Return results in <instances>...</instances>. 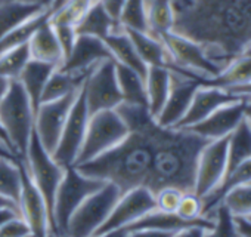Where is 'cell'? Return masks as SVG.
I'll return each instance as SVG.
<instances>
[{"instance_id":"cell-1","label":"cell","mask_w":251,"mask_h":237,"mask_svg":"<svg viewBox=\"0 0 251 237\" xmlns=\"http://www.w3.org/2000/svg\"><path fill=\"white\" fill-rule=\"evenodd\" d=\"M173 31L198 42L222 70L251 48V0H173Z\"/></svg>"},{"instance_id":"cell-2","label":"cell","mask_w":251,"mask_h":237,"mask_svg":"<svg viewBox=\"0 0 251 237\" xmlns=\"http://www.w3.org/2000/svg\"><path fill=\"white\" fill-rule=\"evenodd\" d=\"M160 129L161 126L151 120L130 131L112 150L75 168L87 177L117 185L121 193L135 187H147Z\"/></svg>"},{"instance_id":"cell-3","label":"cell","mask_w":251,"mask_h":237,"mask_svg":"<svg viewBox=\"0 0 251 237\" xmlns=\"http://www.w3.org/2000/svg\"><path fill=\"white\" fill-rule=\"evenodd\" d=\"M36 111L18 80H12L3 99L0 101V126L14 150L24 159L31 135L34 132Z\"/></svg>"},{"instance_id":"cell-4","label":"cell","mask_w":251,"mask_h":237,"mask_svg":"<svg viewBox=\"0 0 251 237\" xmlns=\"http://www.w3.org/2000/svg\"><path fill=\"white\" fill-rule=\"evenodd\" d=\"M127 135L129 129L115 110H105L92 114L89 117L84 141L74 166L84 165L105 154L117 147Z\"/></svg>"},{"instance_id":"cell-5","label":"cell","mask_w":251,"mask_h":237,"mask_svg":"<svg viewBox=\"0 0 251 237\" xmlns=\"http://www.w3.org/2000/svg\"><path fill=\"white\" fill-rule=\"evenodd\" d=\"M103 184L100 179L84 175L75 166L65 168L53 203V233L64 237L71 215L90 194L103 187Z\"/></svg>"},{"instance_id":"cell-6","label":"cell","mask_w":251,"mask_h":237,"mask_svg":"<svg viewBox=\"0 0 251 237\" xmlns=\"http://www.w3.org/2000/svg\"><path fill=\"white\" fill-rule=\"evenodd\" d=\"M120 194L117 185L105 182L75 209L67 224L64 237H92L106 221Z\"/></svg>"},{"instance_id":"cell-7","label":"cell","mask_w":251,"mask_h":237,"mask_svg":"<svg viewBox=\"0 0 251 237\" xmlns=\"http://www.w3.org/2000/svg\"><path fill=\"white\" fill-rule=\"evenodd\" d=\"M24 163L27 168V172L43 196L49 215H50V222H52V233H53V203H55V196L56 190L62 181L65 168L56 163L49 151L45 150V147L40 144L39 138L33 132L27 153L24 156Z\"/></svg>"},{"instance_id":"cell-8","label":"cell","mask_w":251,"mask_h":237,"mask_svg":"<svg viewBox=\"0 0 251 237\" xmlns=\"http://www.w3.org/2000/svg\"><path fill=\"white\" fill-rule=\"evenodd\" d=\"M161 40L164 42L170 57L167 67H176L198 74L205 80L216 77L222 71V67L207 55L198 42L175 31L163 34Z\"/></svg>"},{"instance_id":"cell-9","label":"cell","mask_w":251,"mask_h":237,"mask_svg":"<svg viewBox=\"0 0 251 237\" xmlns=\"http://www.w3.org/2000/svg\"><path fill=\"white\" fill-rule=\"evenodd\" d=\"M167 68L170 70V90L160 114L155 117V122L163 128H176L186 114L195 90L205 79L176 67Z\"/></svg>"},{"instance_id":"cell-10","label":"cell","mask_w":251,"mask_h":237,"mask_svg":"<svg viewBox=\"0 0 251 237\" xmlns=\"http://www.w3.org/2000/svg\"><path fill=\"white\" fill-rule=\"evenodd\" d=\"M81 92L90 116L105 110H115L123 102L115 74V61L108 59L96 65L86 77Z\"/></svg>"},{"instance_id":"cell-11","label":"cell","mask_w":251,"mask_h":237,"mask_svg":"<svg viewBox=\"0 0 251 237\" xmlns=\"http://www.w3.org/2000/svg\"><path fill=\"white\" fill-rule=\"evenodd\" d=\"M155 209L154 193L147 187H135L120 194L106 221L93 236L108 234L117 230L127 228L139 218Z\"/></svg>"},{"instance_id":"cell-12","label":"cell","mask_w":251,"mask_h":237,"mask_svg":"<svg viewBox=\"0 0 251 237\" xmlns=\"http://www.w3.org/2000/svg\"><path fill=\"white\" fill-rule=\"evenodd\" d=\"M89 117H90V114H89L83 92L80 89V92L77 93V96L73 102L67 122L62 128L59 143H58L55 151L52 153L53 160L56 163H59L61 166L68 168V166L75 165L77 156H78L81 144L84 141Z\"/></svg>"},{"instance_id":"cell-13","label":"cell","mask_w":251,"mask_h":237,"mask_svg":"<svg viewBox=\"0 0 251 237\" xmlns=\"http://www.w3.org/2000/svg\"><path fill=\"white\" fill-rule=\"evenodd\" d=\"M227 166V137L208 141L198 154L194 193L201 199L223 181Z\"/></svg>"},{"instance_id":"cell-14","label":"cell","mask_w":251,"mask_h":237,"mask_svg":"<svg viewBox=\"0 0 251 237\" xmlns=\"http://www.w3.org/2000/svg\"><path fill=\"white\" fill-rule=\"evenodd\" d=\"M77 93H73V95L55 99V101L42 102L39 108L36 110L34 134L39 138L40 144L45 147V150L49 151L50 154L55 151L59 143L62 128L67 122L70 110L73 107V102Z\"/></svg>"},{"instance_id":"cell-15","label":"cell","mask_w":251,"mask_h":237,"mask_svg":"<svg viewBox=\"0 0 251 237\" xmlns=\"http://www.w3.org/2000/svg\"><path fill=\"white\" fill-rule=\"evenodd\" d=\"M21 165V177H23V184H21V194L18 200V209L20 215L24 218V221L28 224L31 228V233L36 236H48L52 233V222H50V215L46 206V202L34 182L31 181L24 159L20 160Z\"/></svg>"},{"instance_id":"cell-16","label":"cell","mask_w":251,"mask_h":237,"mask_svg":"<svg viewBox=\"0 0 251 237\" xmlns=\"http://www.w3.org/2000/svg\"><path fill=\"white\" fill-rule=\"evenodd\" d=\"M244 107H245V99L239 98L233 102H229L217 108L207 118H204L202 122L186 129L207 141H214L229 137L230 132L244 118Z\"/></svg>"},{"instance_id":"cell-17","label":"cell","mask_w":251,"mask_h":237,"mask_svg":"<svg viewBox=\"0 0 251 237\" xmlns=\"http://www.w3.org/2000/svg\"><path fill=\"white\" fill-rule=\"evenodd\" d=\"M108 59H112V55L102 39L77 34L75 43L70 55L64 59L61 68L71 73L89 74L96 65Z\"/></svg>"},{"instance_id":"cell-18","label":"cell","mask_w":251,"mask_h":237,"mask_svg":"<svg viewBox=\"0 0 251 237\" xmlns=\"http://www.w3.org/2000/svg\"><path fill=\"white\" fill-rule=\"evenodd\" d=\"M239 99V96L232 95L229 90L220 89V88H214V86H207V85H201L195 93L194 98L191 101V105L186 111V114L183 116L182 120L177 123V129H186L191 128L200 122H202L204 118H207L211 113H214L217 108L233 102Z\"/></svg>"},{"instance_id":"cell-19","label":"cell","mask_w":251,"mask_h":237,"mask_svg":"<svg viewBox=\"0 0 251 237\" xmlns=\"http://www.w3.org/2000/svg\"><path fill=\"white\" fill-rule=\"evenodd\" d=\"M191 225H201L207 230H210L214 225L213 218L204 216L200 221H188L179 216L176 212H163L158 209H152L142 218H139L136 222L129 225L127 231L133 230H158V231H167V233H176L182 228L191 227Z\"/></svg>"},{"instance_id":"cell-20","label":"cell","mask_w":251,"mask_h":237,"mask_svg":"<svg viewBox=\"0 0 251 237\" xmlns=\"http://www.w3.org/2000/svg\"><path fill=\"white\" fill-rule=\"evenodd\" d=\"M28 48L33 59L43 61L55 67H61L64 62V54L61 45L49 21L40 26L39 30L33 34V37L28 42Z\"/></svg>"},{"instance_id":"cell-21","label":"cell","mask_w":251,"mask_h":237,"mask_svg":"<svg viewBox=\"0 0 251 237\" xmlns=\"http://www.w3.org/2000/svg\"><path fill=\"white\" fill-rule=\"evenodd\" d=\"M103 42L108 46V49H109V52L112 55V59L117 64L124 65L127 68H132V70L138 71L144 77L147 76L148 67L141 59L133 42L130 40L129 34L126 33L124 29H120V30L114 31V33H111Z\"/></svg>"},{"instance_id":"cell-22","label":"cell","mask_w":251,"mask_h":237,"mask_svg":"<svg viewBox=\"0 0 251 237\" xmlns=\"http://www.w3.org/2000/svg\"><path fill=\"white\" fill-rule=\"evenodd\" d=\"M55 68H58V67L31 58L27 62L25 68L23 70V73H21V76L18 79V82L21 83V86L25 90L27 96L30 98L34 111L42 104V96H43L45 86H46V83H48V80H49V77H50V74L53 73Z\"/></svg>"},{"instance_id":"cell-23","label":"cell","mask_w":251,"mask_h":237,"mask_svg":"<svg viewBox=\"0 0 251 237\" xmlns=\"http://www.w3.org/2000/svg\"><path fill=\"white\" fill-rule=\"evenodd\" d=\"M120 29H123L120 23L114 21L108 15V12L103 9L99 0H95L90 5V8L87 9V12L84 14V17L75 26V33L105 40L111 33Z\"/></svg>"},{"instance_id":"cell-24","label":"cell","mask_w":251,"mask_h":237,"mask_svg":"<svg viewBox=\"0 0 251 237\" xmlns=\"http://www.w3.org/2000/svg\"><path fill=\"white\" fill-rule=\"evenodd\" d=\"M145 90L148 110L155 118L160 114L170 90V70L163 65L148 67L145 76Z\"/></svg>"},{"instance_id":"cell-25","label":"cell","mask_w":251,"mask_h":237,"mask_svg":"<svg viewBox=\"0 0 251 237\" xmlns=\"http://www.w3.org/2000/svg\"><path fill=\"white\" fill-rule=\"evenodd\" d=\"M126 33L129 34L141 59L147 64V67H154V65L167 67L169 65L170 57L161 37L152 36L151 33L136 31V30H126Z\"/></svg>"},{"instance_id":"cell-26","label":"cell","mask_w":251,"mask_h":237,"mask_svg":"<svg viewBox=\"0 0 251 237\" xmlns=\"http://www.w3.org/2000/svg\"><path fill=\"white\" fill-rule=\"evenodd\" d=\"M87 76L89 74H83V73H71L61 67L55 68L45 86L42 102L55 101V99L77 93L83 88V83Z\"/></svg>"},{"instance_id":"cell-27","label":"cell","mask_w":251,"mask_h":237,"mask_svg":"<svg viewBox=\"0 0 251 237\" xmlns=\"http://www.w3.org/2000/svg\"><path fill=\"white\" fill-rule=\"evenodd\" d=\"M250 82H251V57L239 55L235 59H232L216 77L205 80L202 85L229 90L247 85Z\"/></svg>"},{"instance_id":"cell-28","label":"cell","mask_w":251,"mask_h":237,"mask_svg":"<svg viewBox=\"0 0 251 237\" xmlns=\"http://www.w3.org/2000/svg\"><path fill=\"white\" fill-rule=\"evenodd\" d=\"M248 159H251V123L244 117L227 137V166L225 177Z\"/></svg>"},{"instance_id":"cell-29","label":"cell","mask_w":251,"mask_h":237,"mask_svg":"<svg viewBox=\"0 0 251 237\" xmlns=\"http://www.w3.org/2000/svg\"><path fill=\"white\" fill-rule=\"evenodd\" d=\"M251 182V159L245 160L244 163H241L239 166H236L230 174H227L223 181L220 182V185L213 190L210 194H207L205 197H202V215L207 216L225 197L226 193H229L232 188H236L239 185L244 184H250Z\"/></svg>"},{"instance_id":"cell-30","label":"cell","mask_w":251,"mask_h":237,"mask_svg":"<svg viewBox=\"0 0 251 237\" xmlns=\"http://www.w3.org/2000/svg\"><path fill=\"white\" fill-rule=\"evenodd\" d=\"M115 74L118 82V89L124 102L147 105V90H145V77L138 71L120 65L115 62ZM148 107V105H147Z\"/></svg>"},{"instance_id":"cell-31","label":"cell","mask_w":251,"mask_h":237,"mask_svg":"<svg viewBox=\"0 0 251 237\" xmlns=\"http://www.w3.org/2000/svg\"><path fill=\"white\" fill-rule=\"evenodd\" d=\"M148 33L161 37L166 33L173 31L175 27V9L173 0H145Z\"/></svg>"},{"instance_id":"cell-32","label":"cell","mask_w":251,"mask_h":237,"mask_svg":"<svg viewBox=\"0 0 251 237\" xmlns=\"http://www.w3.org/2000/svg\"><path fill=\"white\" fill-rule=\"evenodd\" d=\"M45 9L49 8H40L17 0L0 5V39Z\"/></svg>"},{"instance_id":"cell-33","label":"cell","mask_w":251,"mask_h":237,"mask_svg":"<svg viewBox=\"0 0 251 237\" xmlns=\"http://www.w3.org/2000/svg\"><path fill=\"white\" fill-rule=\"evenodd\" d=\"M50 15H52V9L50 8L45 9V11L39 12L37 15H34L33 18L23 23L21 26H18L17 29H14L12 31H9L6 36L0 39V52L28 43L30 39L33 37V34L39 30V27L50 20Z\"/></svg>"},{"instance_id":"cell-34","label":"cell","mask_w":251,"mask_h":237,"mask_svg":"<svg viewBox=\"0 0 251 237\" xmlns=\"http://www.w3.org/2000/svg\"><path fill=\"white\" fill-rule=\"evenodd\" d=\"M21 159L0 157V194L18 205L21 194Z\"/></svg>"},{"instance_id":"cell-35","label":"cell","mask_w":251,"mask_h":237,"mask_svg":"<svg viewBox=\"0 0 251 237\" xmlns=\"http://www.w3.org/2000/svg\"><path fill=\"white\" fill-rule=\"evenodd\" d=\"M31 59L28 43L0 52V76L8 80H18L27 62Z\"/></svg>"},{"instance_id":"cell-36","label":"cell","mask_w":251,"mask_h":237,"mask_svg":"<svg viewBox=\"0 0 251 237\" xmlns=\"http://www.w3.org/2000/svg\"><path fill=\"white\" fill-rule=\"evenodd\" d=\"M93 2L95 0H65L58 8L52 9L49 23L53 26L61 24L75 27Z\"/></svg>"},{"instance_id":"cell-37","label":"cell","mask_w":251,"mask_h":237,"mask_svg":"<svg viewBox=\"0 0 251 237\" xmlns=\"http://www.w3.org/2000/svg\"><path fill=\"white\" fill-rule=\"evenodd\" d=\"M120 26L126 30L148 33L145 0H126L120 15Z\"/></svg>"},{"instance_id":"cell-38","label":"cell","mask_w":251,"mask_h":237,"mask_svg":"<svg viewBox=\"0 0 251 237\" xmlns=\"http://www.w3.org/2000/svg\"><path fill=\"white\" fill-rule=\"evenodd\" d=\"M207 216L213 218L214 225L205 231V237H239L235 216L223 203H219Z\"/></svg>"},{"instance_id":"cell-39","label":"cell","mask_w":251,"mask_h":237,"mask_svg":"<svg viewBox=\"0 0 251 237\" xmlns=\"http://www.w3.org/2000/svg\"><path fill=\"white\" fill-rule=\"evenodd\" d=\"M233 216H251V182L232 188L222 202Z\"/></svg>"},{"instance_id":"cell-40","label":"cell","mask_w":251,"mask_h":237,"mask_svg":"<svg viewBox=\"0 0 251 237\" xmlns=\"http://www.w3.org/2000/svg\"><path fill=\"white\" fill-rule=\"evenodd\" d=\"M202 207H204L202 199L197 196L194 191H188V193H183L179 202V206L176 209V213L188 221H200L204 218Z\"/></svg>"},{"instance_id":"cell-41","label":"cell","mask_w":251,"mask_h":237,"mask_svg":"<svg viewBox=\"0 0 251 237\" xmlns=\"http://www.w3.org/2000/svg\"><path fill=\"white\" fill-rule=\"evenodd\" d=\"M185 191L176 188V187H163L160 188L154 197H155V209L163 212H176L179 202L182 199Z\"/></svg>"},{"instance_id":"cell-42","label":"cell","mask_w":251,"mask_h":237,"mask_svg":"<svg viewBox=\"0 0 251 237\" xmlns=\"http://www.w3.org/2000/svg\"><path fill=\"white\" fill-rule=\"evenodd\" d=\"M53 30H55V34H56V39L61 45V49H62V54H64V59L70 55L74 43H75V39H77V33H75V27L73 26H53Z\"/></svg>"},{"instance_id":"cell-43","label":"cell","mask_w":251,"mask_h":237,"mask_svg":"<svg viewBox=\"0 0 251 237\" xmlns=\"http://www.w3.org/2000/svg\"><path fill=\"white\" fill-rule=\"evenodd\" d=\"M31 234V228L23 216H15L0 227V237H27Z\"/></svg>"},{"instance_id":"cell-44","label":"cell","mask_w":251,"mask_h":237,"mask_svg":"<svg viewBox=\"0 0 251 237\" xmlns=\"http://www.w3.org/2000/svg\"><path fill=\"white\" fill-rule=\"evenodd\" d=\"M100 5L103 6V9L108 12V15L120 23V15H121V11L124 8V3H126V0H99Z\"/></svg>"},{"instance_id":"cell-45","label":"cell","mask_w":251,"mask_h":237,"mask_svg":"<svg viewBox=\"0 0 251 237\" xmlns=\"http://www.w3.org/2000/svg\"><path fill=\"white\" fill-rule=\"evenodd\" d=\"M205 231L207 228L201 225H191V227H186L173 233L172 237H205Z\"/></svg>"},{"instance_id":"cell-46","label":"cell","mask_w":251,"mask_h":237,"mask_svg":"<svg viewBox=\"0 0 251 237\" xmlns=\"http://www.w3.org/2000/svg\"><path fill=\"white\" fill-rule=\"evenodd\" d=\"M235 225L239 237H251V218L250 216H235Z\"/></svg>"},{"instance_id":"cell-47","label":"cell","mask_w":251,"mask_h":237,"mask_svg":"<svg viewBox=\"0 0 251 237\" xmlns=\"http://www.w3.org/2000/svg\"><path fill=\"white\" fill-rule=\"evenodd\" d=\"M173 233L158 230H133L127 233V237H172Z\"/></svg>"},{"instance_id":"cell-48","label":"cell","mask_w":251,"mask_h":237,"mask_svg":"<svg viewBox=\"0 0 251 237\" xmlns=\"http://www.w3.org/2000/svg\"><path fill=\"white\" fill-rule=\"evenodd\" d=\"M15 216H21L18 209H14V207H0V227H2L5 222H8L9 219L15 218Z\"/></svg>"},{"instance_id":"cell-49","label":"cell","mask_w":251,"mask_h":237,"mask_svg":"<svg viewBox=\"0 0 251 237\" xmlns=\"http://www.w3.org/2000/svg\"><path fill=\"white\" fill-rule=\"evenodd\" d=\"M229 92H230L232 95H235V96L245 98V99H251V82L247 83V85H242V86L229 89Z\"/></svg>"},{"instance_id":"cell-50","label":"cell","mask_w":251,"mask_h":237,"mask_svg":"<svg viewBox=\"0 0 251 237\" xmlns=\"http://www.w3.org/2000/svg\"><path fill=\"white\" fill-rule=\"evenodd\" d=\"M17 2L28 3V5H34V6H40V8H52L55 0H17Z\"/></svg>"},{"instance_id":"cell-51","label":"cell","mask_w":251,"mask_h":237,"mask_svg":"<svg viewBox=\"0 0 251 237\" xmlns=\"http://www.w3.org/2000/svg\"><path fill=\"white\" fill-rule=\"evenodd\" d=\"M0 157H8V159H21L18 157L6 144H3L2 141H0Z\"/></svg>"},{"instance_id":"cell-52","label":"cell","mask_w":251,"mask_h":237,"mask_svg":"<svg viewBox=\"0 0 251 237\" xmlns=\"http://www.w3.org/2000/svg\"><path fill=\"white\" fill-rule=\"evenodd\" d=\"M9 85H11V80H8V79L0 76V101H2L3 96L6 95V92L9 89Z\"/></svg>"},{"instance_id":"cell-53","label":"cell","mask_w":251,"mask_h":237,"mask_svg":"<svg viewBox=\"0 0 251 237\" xmlns=\"http://www.w3.org/2000/svg\"><path fill=\"white\" fill-rule=\"evenodd\" d=\"M127 230L123 228V230H117V231H112V233H108V234H102V236H92V237H127Z\"/></svg>"},{"instance_id":"cell-54","label":"cell","mask_w":251,"mask_h":237,"mask_svg":"<svg viewBox=\"0 0 251 237\" xmlns=\"http://www.w3.org/2000/svg\"><path fill=\"white\" fill-rule=\"evenodd\" d=\"M0 207H14V209H18V205L6 197H3L2 194H0ZM20 210V209H18Z\"/></svg>"},{"instance_id":"cell-55","label":"cell","mask_w":251,"mask_h":237,"mask_svg":"<svg viewBox=\"0 0 251 237\" xmlns=\"http://www.w3.org/2000/svg\"><path fill=\"white\" fill-rule=\"evenodd\" d=\"M245 99V98H244ZM244 117L251 123V99H245V107H244Z\"/></svg>"},{"instance_id":"cell-56","label":"cell","mask_w":251,"mask_h":237,"mask_svg":"<svg viewBox=\"0 0 251 237\" xmlns=\"http://www.w3.org/2000/svg\"><path fill=\"white\" fill-rule=\"evenodd\" d=\"M0 141H2L3 144H6L9 148H11V146H9V143H8V140H6V137H5V132H3V129H2V126H0ZM12 150V148H11ZM14 151V150H12Z\"/></svg>"},{"instance_id":"cell-57","label":"cell","mask_w":251,"mask_h":237,"mask_svg":"<svg viewBox=\"0 0 251 237\" xmlns=\"http://www.w3.org/2000/svg\"><path fill=\"white\" fill-rule=\"evenodd\" d=\"M27 237H42V236H36V234H28ZM45 237H62V236H59V234H55V233H49L48 236H45Z\"/></svg>"},{"instance_id":"cell-58","label":"cell","mask_w":251,"mask_h":237,"mask_svg":"<svg viewBox=\"0 0 251 237\" xmlns=\"http://www.w3.org/2000/svg\"><path fill=\"white\" fill-rule=\"evenodd\" d=\"M62 2H65V0H55V2H53V5H52V8L50 9H55V8H58Z\"/></svg>"},{"instance_id":"cell-59","label":"cell","mask_w":251,"mask_h":237,"mask_svg":"<svg viewBox=\"0 0 251 237\" xmlns=\"http://www.w3.org/2000/svg\"><path fill=\"white\" fill-rule=\"evenodd\" d=\"M242 55H247V57H251V48H248V49H245V51L242 52Z\"/></svg>"},{"instance_id":"cell-60","label":"cell","mask_w":251,"mask_h":237,"mask_svg":"<svg viewBox=\"0 0 251 237\" xmlns=\"http://www.w3.org/2000/svg\"><path fill=\"white\" fill-rule=\"evenodd\" d=\"M8 2H12V0H0V5H3V3H8Z\"/></svg>"},{"instance_id":"cell-61","label":"cell","mask_w":251,"mask_h":237,"mask_svg":"<svg viewBox=\"0 0 251 237\" xmlns=\"http://www.w3.org/2000/svg\"><path fill=\"white\" fill-rule=\"evenodd\" d=\"M250 218H251V216H250Z\"/></svg>"}]
</instances>
